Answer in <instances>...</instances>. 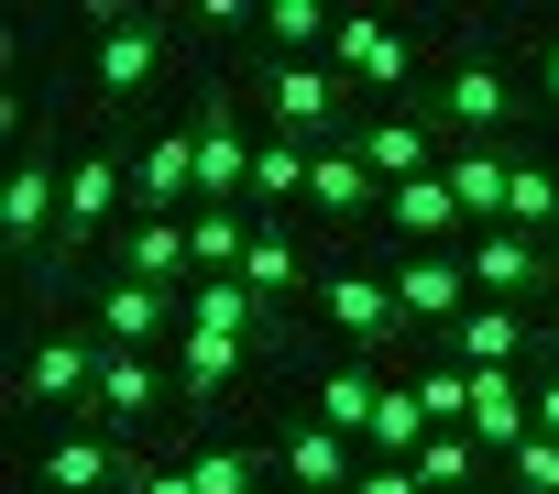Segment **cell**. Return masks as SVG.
Masks as SVG:
<instances>
[{
  "instance_id": "6da1fadb",
  "label": "cell",
  "mask_w": 559,
  "mask_h": 494,
  "mask_svg": "<svg viewBox=\"0 0 559 494\" xmlns=\"http://www.w3.org/2000/svg\"><path fill=\"white\" fill-rule=\"evenodd\" d=\"M132 220H198V110L132 154Z\"/></svg>"
},
{
  "instance_id": "7a4b0ae2",
  "label": "cell",
  "mask_w": 559,
  "mask_h": 494,
  "mask_svg": "<svg viewBox=\"0 0 559 494\" xmlns=\"http://www.w3.org/2000/svg\"><path fill=\"white\" fill-rule=\"evenodd\" d=\"M99 363H110V341H78V330H56V341H34L23 352V396L34 407H99Z\"/></svg>"
},
{
  "instance_id": "3957f363",
  "label": "cell",
  "mask_w": 559,
  "mask_h": 494,
  "mask_svg": "<svg viewBox=\"0 0 559 494\" xmlns=\"http://www.w3.org/2000/svg\"><path fill=\"white\" fill-rule=\"evenodd\" d=\"M384 286H395V308H406V319H428V330H461V319L483 308V297H472V264H461V254H406V264H395Z\"/></svg>"
},
{
  "instance_id": "277c9868",
  "label": "cell",
  "mask_w": 559,
  "mask_h": 494,
  "mask_svg": "<svg viewBox=\"0 0 559 494\" xmlns=\"http://www.w3.org/2000/svg\"><path fill=\"white\" fill-rule=\"evenodd\" d=\"M263 99H274V121H286V143H308V154L341 143V89H330V67H274Z\"/></svg>"
},
{
  "instance_id": "5b68a950",
  "label": "cell",
  "mask_w": 559,
  "mask_h": 494,
  "mask_svg": "<svg viewBox=\"0 0 559 494\" xmlns=\"http://www.w3.org/2000/svg\"><path fill=\"white\" fill-rule=\"evenodd\" d=\"M121 198H132V165H121V154H78V165H67V220H56V264L78 254V242H99V220H110Z\"/></svg>"
},
{
  "instance_id": "8992f818",
  "label": "cell",
  "mask_w": 559,
  "mask_h": 494,
  "mask_svg": "<svg viewBox=\"0 0 559 494\" xmlns=\"http://www.w3.org/2000/svg\"><path fill=\"white\" fill-rule=\"evenodd\" d=\"M330 67H341V78H362V89H406V78H417V45H406L395 23H373V12H341Z\"/></svg>"
},
{
  "instance_id": "52a82bcc",
  "label": "cell",
  "mask_w": 559,
  "mask_h": 494,
  "mask_svg": "<svg viewBox=\"0 0 559 494\" xmlns=\"http://www.w3.org/2000/svg\"><path fill=\"white\" fill-rule=\"evenodd\" d=\"M252 154H263V143H241L230 99H198V209H230V198L252 187Z\"/></svg>"
},
{
  "instance_id": "ba28073f",
  "label": "cell",
  "mask_w": 559,
  "mask_h": 494,
  "mask_svg": "<svg viewBox=\"0 0 559 494\" xmlns=\"http://www.w3.org/2000/svg\"><path fill=\"white\" fill-rule=\"evenodd\" d=\"M165 330H187L165 286H132V275H99V341H110V352H165Z\"/></svg>"
},
{
  "instance_id": "9c48e42d",
  "label": "cell",
  "mask_w": 559,
  "mask_h": 494,
  "mask_svg": "<svg viewBox=\"0 0 559 494\" xmlns=\"http://www.w3.org/2000/svg\"><path fill=\"white\" fill-rule=\"evenodd\" d=\"M110 275H132V286H187L198 275V242H187V220H132L121 242H110Z\"/></svg>"
},
{
  "instance_id": "30bf717a",
  "label": "cell",
  "mask_w": 559,
  "mask_h": 494,
  "mask_svg": "<svg viewBox=\"0 0 559 494\" xmlns=\"http://www.w3.org/2000/svg\"><path fill=\"white\" fill-rule=\"evenodd\" d=\"M67 220V198H56V154L45 143H23L12 154V187H0V231L23 242V254H45V231Z\"/></svg>"
},
{
  "instance_id": "8fae6325",
  "label": "cell",
  "mask_w": 559,
  "mask_h": 494,
  "mask_svg": "<svg viewBox=\"0 0 559 494\" xmlns=\"http://www.w3.org/2000/svg\"><path fill=\"white\" fill-rule=\"evenodd\" d=\"M319 308H330V330H341V341H362V352L406 319V308H395V286H384V275H362V264H330V275H319Z\"/></svg>"
},
{
  "instance_id": "7c38bea8",
  "label": "cell",
  "mask_w": 559,
  "mask_h": 494,
  "mask_svg": "<svg viewBox=\"0 0 559 494\" xmlns=\"http://www.w3.org/2000/svg\"><path fill=\"white\" fill-rule=\"evenodd\" d=\"M461 264H472V297H483V308H515L526 286H548V254H537L526 231H483Z\"/></svg>"
},
{
  "instance_id": "4fadbf2b",
  "label": "cell",
  "mask_w": 559,
  "mask_h": 494,
  "mask_svg": "<svg viewBox=\"0 0 559 494\" xmlns=\"http://www.w3.org/2000/svg\"><path fill=\"white\" fill-rule=\"evenodd\" d=\"M504 110H515V89H504V67H493V56L450 67V89H439V121H450L461 143H493V132H504Z\"/></svg>"
},
{
  "instance_id": "5bb4252c",
  "label": "cell",
  "mask_w": 559,
  "mask_h": 494,
  "mask_svg": "<svg viewBox=\"0 0 559 494\" xmlns=\"http://www.w3.org/2000/svg\"><path fill=\"white\" fill-rule=\"evenodd\" d=\"M274 472H286V494H352L362 483V450L341 428H297L286 450H274Z\"/></svg>"
},
{
  "instance_id": "9a60e30c",
  "label": "cell",
  "mask_w": 559,
  "mask_h": 494,
  "mask_svg": "<svg viewBox=\"0 0 559 494\" xmlns=\"http://www.w3.org/2000/svg\"><path fill=\"white\" fill-rule=\"evenodd\" d=\"M154 67H165V34H154L143 12L99 23V99H143V89H154Z\"/></svg>"
},
{
  "instance_id": "2e32d148",
  "label": "cell",
  "mask_w": 559,
  "mask_h": 494,
  "mask_svg": "<svg viewBox=\"0 0 559 494\" xmlns=\"http://www.w3.org/2000/svg\"><path fill=\"white\" fill-rule=\"evenodd\" d=\"M384 220H395L406 254H439L461 231V198H450V176H417V187H384Z\"/></svg>"
},
{
  "instance_id": "e0dca14e",
  "label": "cell",
  "mask_w": 559,
  "mask_h": 494,
  "mask_svg": "<svg viewBox=\"0 0 559 494\" xmlns=\"http://www.w3.org/2000/svg\"><path fill=\"white\" fill-rule=\"evenodd\" d=\"M472 439L504 461L515 439H537V396H526L515 374H472Z\"/></svg>"
},
{
  "instance_id": "ac0fdd59",
  "label": "cell",
  "mask_w": 559,
  "mask_h": 494,
  "mask_svg": "<svg viewBox=\"0 0 559 494\" xmlns=\"http://www.w3.org/2000/svg\"><path fill=\"white\" fill-rule=\"evenodd\" d=\"M34 472H45V483H56V494H110V483H121V472H132V461H121V450H110V439H88V428H56V439H45V461H34Z\"/></svg>"
},
{
  "instance_id": "d6986e66",
  "label": "cell",
  "mask_w": 559,
  "mask_h": 494,
  "mask_svg": "<svg viewBox=\"0 0 559 494\" xmlns=\"http://www.w3.org/2000/svg\"><path fill=\"white\" fill-rule=\"evenodd\" d=\"M384 187H417V176H439V143H428V121H362V143H352Z\"/></svg>"
},
{
  "instance_id": "ffe728a7",
  "label": "cell",
  "mask_w": 559,
  "mask_h": 494,
  "mask_svg": "<svg viewBox=\"0 0 559 494\" xmlns=\"http://www.w3.org/2000/svg\"><path fill=\"white\" fill-rule=\"evenodd\" d=\"M373 407H384V374H373V363H330V374H319V428H341L352 450L373 439Z\"/></svg>"
},
{
  "instance_id": "44dd1931",
  "label": "cell",
  "mask_w": 559,
  "mask_h": 494,
  "mask_svg": "<svg viewBox=\"0 0 559 494\" xmlns=\"http://www.w3.org/2000/svg\"><path fill=\"white\" fill-rule=\"evenodd\" d=\"M308 209H330V220H362V209H384V176H373L352 143H330V154H319V176H308Z\"/></svg>"
},
{
  "instance_id": "7402d4cb",
  "label": "cell",
  "mask_w": 559,
  "mask_h": 494,
  "mask_svg": "<svg viewBox=\"0 0 559 494\" xmlns=\"http://www.w3.org/2000/svg\"><path fill=\"white\" fill-rule=\"evenodd\" d=\"M439 176H450V198H461V220H483V231H504V176H515V165H504L493 143H461V154H450Z\"/></svg>"
},
{
  "instance_id": "603a6c76",
  "label": "cell",
  "mask_w": 559,
  "mask_h": 494,
  "mask_svg": "<svg viewBox=\"0 0 559 494\" xmlns=\"http://www.w3.org/2000/svg\"><path fill=\"white\" fill-rule=\"evenodd\" d=\"M176 319H187V330H219V341H252V319H263V297H252L241 275H198V286L176 297Z\"/></svg>"
},
{
  "instance_id": "cb8c5ba5",
  "label": "cell",
  "mask_w": 559,
  "mask_h": 494,
  "mask_svg": "<svg viewBox=\"0 0 559 494\" xmlns=\"http://www.w3.org/2000/svg\"><path fill=\"white\" fill-rule=\"evenodd\" d=\"M154 407H165V374H154V352H110V363H99V417H110V428H143Z\"/></svg>"
},
{
  "instance_id": "d4e9b609",
  "label": "cell",
  "mask_w": 559,
  "mask_h": 494,
  "mask_svg": "<svg viewBox=\"0 0 559 494\" xmlns=\"http://www.w3.org/2000/svg\"><path fill=\"white\" fill-rule=\"evenodd\" d=\"M515 352H526V319H515V308H472V319L450 330V363H461V374H504Z\"/></svg>"
},
{
  "instance_id": "484cf974",
  "label": "cell",
  "mask_w": 559,
  "mask_h": 494,
  "mask_svg": "<svg viewBox=\"0 0 559 494\" xmlns=\"http://www.w3.org/2000/svg\"><path fill=\"white\" fill-rule=\"evenodd\" d=\"M483 461H493V450H483L472 428H428V450H417L406 472H417L428 494H461V483H483Z\"/></svg>"
},
{
  "instance_id": "4316f807",
  "label": "cell",
  "mask_w": 559,
  "mask_h": 494,
  "mask_svg": "<svg viewBox=\"0 0 559 494\" xmlns=\"http://www.w3.org/2000/svg\"><path fill=\"white\" fill-rule=\"evenodd\" d=\"M176 374H187V396H230V385H241V341H219V330H176Z\"/></svg>"
},
{
  "instance_id": "83f0119b",
  "label": "cell",
  "mask_w": 559,
  "mask_h": 494,
  "mask_svg": "<svg viewBox=\"0 0 559 494\" xmlns=\"http://www.w3.org/2000/svg\"><path fill=\"white\" fill-rule=\"evenodd\" d=\"M373 461H417L428 450V407H417V385H384V407H373V439H362Z\"/></svg>"
},
{
  "instance_id": "f1b7e54d",
  "label": "cell",
  "mask_w": 559,
  "mask_h": 494,
  "mask_svg": "<svg viewBox=\"0 0 559 494\" xmlns=\"http://www.w3.org/2000/svg\"><path fill=\"white\" fill-rule=\"evenodd\" d=\"M308 176H319L308 143H263V154H252V198H263V209H308Z\"/></svg>"
},
{
  "instance_id": "f546056e",
  "label": "cell",
  "mask_w": 559,
  "mask_h": 494,
  "mask_svg": "<svg viewBox=\"0 0 559 494\" xmlns=\"http://www.w3.org/2000/svg\"><path fill=\"white\" fill-rule=\"evenodd\" d=\"M187 242H198V275H241V254H252V242H241V209H198ZM198 275H187V286H198Z\"/></svg>"
},
{
  "instance_id": "4dcf8cb0",
  "label": "cell",
  "mask_w": 559,
  "mask_h": 494,
  "mask_svg": "<svg viewBox=\"0 0 559 494\" xmlns=\"http://www.w3.org/2000/svg\"><path fill=\"white\" fill-rule=\"evenodd\" d=\"M548 220H559V176H548V165H515V176H504V231L537 242Z\"/></svg>"
},
{
  "instance_id": "1f68e13d",
  "label": "cell",
  "mask_w": 559,
  "mask_h": 494,
  "mask_svg": "<svg viewBox=\"0 0 559 494\" xmlns=\"http://www.w3.org/2000/svg\"><path fill=\"white\" fill-rule=\"evenodd\" d=\"M297 275H308V264H297V242H286V231H252V254H241V286H252V297H286Z\"/></svg>"
},
{
  "instance_id": "d6a6232c",
  "label": "cell",
  "mask_w": 559,
  "mask_h": 494,
  "mask_svg": "<svg viewBox=\"0 0 559 494\" xmlns=\"http://www.w3.org/2000/svg\"><path fill=\"white\" fill-rule=\"evenodd\" d=\"M417 407H428V428H472V374L461 363H428L417 374Z\"/></svg>"
},
{
  "instance_id": "836d02e7",
  "label": "cell",
  "mask_w": 559,
  "mask_h": 494,
  "mask_svg": "<svg viewBox=\"0 0 559 494\" xmlns=\"http://www.w3.org/2000/svg\"><path fill=\"white\" fill-rule=\"evenodd\" d=\"M252 472H263L252 450H198V461H187V483H198V494H252Z\"/></svg>"
},
{
  "instance_id": "e575fe53",
  "label": "cell",
  "mask_w": 559,
  "mask_h": 494,
  "mask_svg": "<svg viewBox=\"0 0 559 494\" xmlns=\"http://www.w3.org/2000/svg\"><path fill=\"white\" fill-rule=\"evenodd\" d=\"M504 472H515V494H559V439L537 428V439H515L504 450Z\"/></svg>"
},
{
  "instance_id": "d590c367",
  "label": "cell",
  "mask_w": 559,
  "mask_h": 494,
  "mask_svg": "<svg viewBox=\"0 0 559 494\" xmlns=\"http://www.w3.org/2000/svg\"><path fill=\"white\" fill-rule=\"evenodd\" d=\"M121 494H198V483H187V461H176V472H165V461H132Z\"/></svg>"
},
{
  "instance_id": "8d00e7d4",
  "label": "cell",
  "mask_w": 559,
  "mask_h": 494,
  "mask_svg": "<svg viewBox=\"0 0 559 494\" xmlns=\"http://www.w3.org/2000/svg\"><path fill=\"white\" fill-rule=\"evenodd\" d=\"M352 494H428V483H417L406 461H362V483H352Z\"/></svg>"
},
{
  "instance_id": "74e56055",
  "label": "cell",
  "mask_w": 559,
  "mask_h": 494,
  "mask_svg": "<svg viewBox=\"0 0 559 494\" xmlns=\"http://www.w3.org/2000/svg\"><path fill=\"white\" fill-rule=\"evenodd\" d=\"M537 428H548V439H559V374H548V385H537Z\"/></svg>"
},
{
  "instance_id": "f35d334b",
  "label": "cell",
  "mask_w": 559,
  "mask_h": 494,
  "mask_svg": "<svg viewBox=\"0 0 559 494\" xmlns=\"http://www.w3.org/2000/svg\"><path fill=\"white\" fill-rule=\"evenodd\" d=\"M548 99H559V45H548Z\"/></svg>"
}]
</instances>
